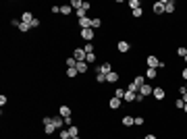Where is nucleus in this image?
I'll return each mask as SVG.
<instances>
[{
    "label": "nucleus",
    "instance_id": "f257e3e1",
    "mask_svg": "<svg viewBox=\"0 0 187 139\" xmlns=\"http://www.w3.org/2000/svg\"><path fill=\"white\" fill-rule=\"evenodd\" d=\"M145 63H148V69H164V63L160 60L158 56H148Z\"/></svg>",
    "mask_w": 187,
    "mask_h": 139
},
{
    "label": "nucleus",
    "instance_id": "f03ea898",
    "mask_svg": "<svg viewBox=\"0 0 187 139\" xmlns=\"http://www.w3.org/2000/svg\"><path fill=\"white\" fill-rule=\"evenodd\" d=\"M85 56H87V52L83 48H77L75 52H73V58H75L77 63H85Z\"/></svg>",
    "mask_w": 187,
    "mask_h": 139
},
{
    "label": "nucleus",
    "instance_id": "7ed1b4c3",
    "mask_svg": "<svg viewBox=\"0 0 187 139\" xmlns=\"http://www.w3.org/2000/svg\"><path fill=\"white\" fill-rule=\"evenodd\" d=\"M117 50H118V52H123V54H125V52H129V50H131V44L127 42V40H121V42L117 44Z\"/></svg>",
    "mask_w": 187,
    "mask_h": 139
},
{
    "label": "nucleus",
    "instance_id": "20e7f679",
    "mask_svg": "<svg viewBox=\"0 0 187 139\" xmlns=\"http://www.w3.org/2000/svg\"><path fill=\"white\" fill-rule=\"evenodd\" d=\"M152 11H154V15H162V13H164V0H158V2H154Z\"/></svg>",
    "mask_w": 187,
    "mask_h": 139
},
{
    "label": "nucleus",
    "instance_id": "39448f33",
    "mask_svg": "<svg viewBox=\"0 0 187 139\" xmlns=\"http://www.w3.org/2000/svg\"><path fill=\"white\" fill-rule=\"evenodd\" d=\"M81 40H85V42H90V40H94V29H81Z\"/></svg>",
    "mask_w": 187,
    "mask_h": 139
},
{
    "label": "nucleus",
    "instance_id": "423d86ee",
    "mask_svg": "<svg viewBox=\"0 0 187 139\" xmlns=\"http://www.w3.org/2000/svg\"><path fill=\"white\" fill-rule=\"evenodd\" d=\"M139 93H141L144 98H148V96H152V93H154V87H152V85H148V83H145L144 87L139 89Z\"/></svg>",
    "mask_w": 187,
    "mask_h": 139
},
{
    "label": "nucleus",
    "instance_id": "0eeeda50",
    "mask_svg": "<svg viewBox=\"0 0 187 139\" xmlns=\"http://www.w3.org/2000/svg\"><path fill=\"white\" fill-rule=\"evenodd\" d=\"M175 0H164V13H175Z\"/></svg>",
    "mask_w": 187,
    "mask_h": 139
},
{
    "label": "nucleus",
    "instance_id": "6e6552de",
    "mask_svg": "<svg viewBox=\"0 0 187 139\" xmlns=\"http://www.w3.org/2000/svg\"><path fill=\"white\" fill-rule=\"evenodd\" d=\"M112 71V67H110V63H102L100 67H98V73H104V75H108Z\"/></svg>",
    "mask_w": 187,
    "mask_h": 139
},
{
    "label": "nucleus",
    "instance_id": "1a4fd4ad",
    "mask_svg": "<svg viewBox=\"0 0 187 139\" xmlns=\"http://www.w3.org/2000/svg\"><path fill=\"white\" fill-rule=\"evenodd\" d=\"M79 27H81V29H90V27H91V19H90V17H83V19H79Z\"/></svg>",
    "mask_w": 187,
    "mask_h": 139
},
{
    "label": "nucleus",
    "instance_id": "9d476101",
    "mask_svg": "<svg viewBox=\"0 0 187 139\" xmlns=\"http://www.w3.org/2000/svg\"><path fill=\"white\" fill-rule=\"evenodd\" d=\"M164 89H162V87H154V98H156V100H160V102H162V100H164Z\"/></svg>",
    "mask_w": 187,
    "mask_h": 139
},
{
    "label": "nucleus",
    "instance_id": "9b49d317",
    "mask_svg": "<svg viewBox=\"0 0 187 139\" xmlns=\"http://www.w3.org/2000/svg\"><path fill=\"white\" fill-rule=\"evenodd\" d=\"M121 125H123V127H131V125H135V116H123Z\"/></svg>",
    "mask_w": 187,
    "mask_h": 139
},
{
    "label": "nucleus",
    "instance_id": "f8f14e48",
    "mask_svg": "<svg viewBox=\"0 0 187 139\" xmlns=\"http://www.w3.org/2000/svg\"><path fill=\"white\" fill-rule=\"evenodd\" d=\"M135 98H137V93H135V91H129V89H127V91H125V98H123V100H125V102H135Z\"/></svg>",
    "mask_w": 187,
    "mask_h": 139
},
{
    "label": "nucleus",
    "instance_id": "ddd939ff",
    "mask_svg": "<svg viewBox=\"0 0 187 139\" xmlns=\"http://www.w3.org/2000/svg\"><path fill=\"white\" fill-rule=\"evenodd\" d=\"M33 19H35V17L31 13H23V15H21V21L27 23V25H31V21H33Z\"/></svg>",
    "mask_w": 187,
    "mask_h": 139
},
{
    "label": "nucleus",
    "instance_id": "4468645a",
    "mask_svg": "<svg viewBox=\"0 0 187 139\" xmlns=\"http://www.w3.org/2000/svg\"><path fill=\"white\" fill-rule=\"evenodd\" d=\"M118 81V73H108V75H106V83H117Z\"/></svg>",
    "mask_w": 187,
    "mask_h": 139
},
{
    "label": "nucleus",
    "instance_id": "2eb2a0df",
    "mask_svg": "<svg viewBox=\"0 0 187 139\" xmlns=\"http://www.w3.org/2000/svg\"><path fill=\"white\" fill-rule=\"evenodd\" d=\"M133 83L137 85V89H141V87H144V85H145V77L137 75V77H135V79H133Z\"/></svg>",
    "mask_w": 187,
    "mask_h": 139
},
{
    "label": "nucleus",
    "instance_id": "dca6fc26",
    "mask_svg": "<svg viewBox=\"0 0 187 139\" xmlns=\"http://www.w3.org/2000/svg\"><path fill=\"white\" fill-rule=\"evenodd\" d=\"M108 106H110L112 110H117V108H121V100H118V98H110V102H108Z\"/></svg>",
    "mask_w": 187,
    "mask_h": 139
},
{
    "label": "nucleus",
    "instance_id": "f3484780",
    "mask_svg": "<svg viewBox=\"0 0 187 139\" xmlns=\"http://www.w3.org/2000/svg\"><path fill=\"white\" fill-rule=\"evenodd\" d=\"M58 112H60L62 118H69L71 116V108H69V106H60V110H58Z\"/></svg>",
    "mask_w": 187,
    "mask_h": 139
},
{
    "label": "nucleus",
    "instance_id": "a211bd4d",
    "mask_svg": "<svg viewBox=\"0 0 187 139\" xmlns=\"http://www.w3.org/2000/svg\"><path fill=\"white\" fill-rule=\"evenodd\" d=\"M52 125H54L56 129H62V125H65V118H62V116H54V120H52Z\"/></svg>",
    "mask_w": 187,
    "mask_h": 139
},
{
    "label": "nucleus",
    "instance_id": "6ab92c4d",
    "mask_svg": "<svg viewBox=\"0 0 187 139\" xmlns=\"http://www.w3.org/2000/svg\"><path fill=\"white\" fill-rule=\"evenodd\" d=\"M69 129V133H71V137H79V129H77L75 125H71V127H67Z\"/></svg>",
    "mask_w": 187,
    "mask_h": 139
},
{
    "label": "nucleus",
    "instance_id": "aec40b11",
    "mask_svg": "<svg viewBox=\"0 0 187 139\" xmlns=\"http://www.w3.org/2000/svg\"><path fill=\"white\" fill-rule=\"evenodd\" d=\"M58 137H60V139H71V133H69V129H60Z\"/></svg>",
    "mask_w": 187,
    "mask_h": 139
},
{
    "label": "nucleus",
    "instance_id": "412c9836",
    "mask_svg": "<svg viewBox=\"0 0 187 139\" xmlns=\"http://www.w3.org/2000/svg\"><path fill=\"white\" fill-rule=\"evenodd\" d=\"M98 27H102V19H91V29H98Z\"/></svg>",
    "mask_w": 187,
    "mask_h": 139
},
{
    "label": "nucleus",
    "instance_id": "4be33fe9",
    "mask_svg": "<svg viewBox=\"0 0 187 139\" xmlns=\"http://www.w3.org/2000/svg\"><path fill=\"white\" fill-rule=\"evenodd\" d=\"M156 75H158V73H156V69H148V71H145V79H154Z\"/></svg>",
    "mask_w": 187,
    "mask_h": 139
},
{
    "label": "nucleus",
    "instance_id": "5701e85b",
    "mask_svg": "<svg viewBox=\"0 0 187 139\" xmlns=\"http://www.w3.org/2000/svg\"><path fill=\"white\" fill-rule=\"evenodd\" d=\"M75 69L79 71V73H85V71H87V63H77Z\"/></svg>",
    "mask_w": 187,
    "mask_h": 139
},
{
    "label": "nucleus",
    "instance_id": "b1692460",
    "mask_svg": "<svg viewBox=\"0 0 187 139\" xmlns=\"http://www.w3.org/2000/svg\"><path fill=\"white\" fill-rule=\"evenodd\" d=\"M54 131H56V127H54V125H46V127H44V133H46V135H52Z\"/></svg>",
    "mask_w": 187,
    "mask_h": 139
},
{
    "label": "nucleus",
    "instance_id": "393cba45",
    "mask_svg": "<svg viewBox=\"0 0 187 139\" xmlns=\"http://www.w3.org/2000/svg\"><path fill=\"white\" fill-rule=\"evenodd\" d=\"M85 13H87V11H85V8H77V11H75L77 19H83V17H87V15H85Z\"/></svg>",
    "mask_w": 187,
    "mask_h": 139
},
{
    "label": "nucleus",
    "instance_id": "a878e982",
    "mask_svg": "<svg viewBox=\"0 0 187 139\" xmlns=\"http://www.w3.org/2000/svg\"><path fill=\"white\" fill-rule=\"evenodd\" d=\"M83 50H85L87 54H94V44H91V42H87L85 46H83Z\"/></svg>",
    "mask_w": 187,
    "mask_h": 139
},
{
    "label": "nucleus",
    "instance_id": "bb28decb",
    "mask_svg": "<svg viewBox=\"0 0 187 139\" xmlns=\"http://www.w3.org/2000/svg\"><path fill=\"white\" fill-rule=\"evenodd\" d=\"M81 7H83V0H73V2H71V8H75V11L81 8Z\"/></svg>",
    "mask_w": 187,
    "mask_h": 139
},
{
    "label": "nucleus",
    "instance_id": "cd10ccee",
    "mask_svg": "<svg viewBox=\"0 0 187 139\" xmlns=\"http://www.w3.org/2000/svg\"><path fill=\"white\" fill-rule=\"evenodd\" d=\"M129 7H131V11H135V8H141V2H139V0H131Z\"/></svg>",
    "mask_w": 187,
    "mask_h": 139
},
{
    "label": "nucleus",
    "instance_id": "c85d7f7f",
    "mask_svg": "<svg viewBox=\"0 0 187 139\" xmlns=\"http://www.w3.org/2000/svg\"><path fill=\"white\" fill-rule=\"evenodd\" d=\"M67 67H69V69H73V67H77V60H75V58H73V56H69V58H67Z\"/></svg>",
    "mask_w": 187,
    "mask_h": 139
},
{
    "label": "nucleus",
    "instance_id": "c756f323",
    "mask_svg": "<svg viewBox=\"0 0 187 139\" xmlns=\"http://www.w3.org/2000/svg\"><path fill=\"white\" fill-rule=\"evenodd\" d=\"M77 75H79V71H77L75 67H73V69H69V71H67V77H71V79H73V77H77Z\"/></svg>",
    "mask_w": 187,
    "mask_h": 139
},
{
    "label": "nucleus",
    "instance_id": "7c9ffc66",
    "mask_svg": "<svg viewBox=\"0 0 187 139\" xmlns=\"http://www.w3.org/2000/svg\"><path fill=\"white\" fill-rule=\"evenodd\" d=\"M125 91H127V89H114V98L123 100V98H125Z\"/></svg>",
    "mask_w": 187,
    "mask_h": 139
},
{
    "label": "nucleus",
    "instance_id": "2f4dec72",
    "mask_svg": "<svg viewBox=\"0 0 187 139\" xmlns=\"http://www.w3.org/2000/svg\"><path fill=\"white\" fill-rule=\"evenodd\" d=\"M19 29H21V33H27V31H29V29H31V27H29L27 23H23V21H21V25H19Z\"/></svg>",
    "mask_w": 187,
    "mask_h": 139
},
{
    "label": "nucleus",
    "instance_id": "473e14b6",
    "mask_svg": "<svg viewBox=\"0 0 187 139\" xmlns=\"http://www.w3.org/2000/svg\"><path fill=\"white\" fill-rule=\"evenodd\" d=\"M85 63L94 64V63H96V54H87V56H85Z\"/></svg>",
    "mask_w": 187,
    "mask_h": 139
},
{
    "label": "nucleus",
    "instance_id": "72a5a7b5",
    "mask_svg": "<svg viewBox=\"0 0 187 139\" xmlns=\"http://www.w3.org/2000/svg\"><path fill=\"white\" fill-rule=\"evenodd\" d=\"M179 93H181V100H183V102L187 104V89H185V87H181V89H179Z\"/></svg>",
    "mask_w": 187,
    "mask_h": 139
},
{
    "label": "nucleus",
    "instance_id": "f704fd0d",
    "mask_svg": "<svg viewBox=\"0 0 187 139\" xmlns=\"http://www.w3.org/2000/svg\"><path fill=\"white\" fill-rule=\"evenodd\" d=\"M96 81H98V83H104V81H106V75H104V73H98V75H96Z\"/></svg>",
    "mask_w": 187,
    "mask_h": 139
},
{
    "label": "nucleus",
    "instance_id": "c9c22d12",
    "mask_svg": "<svg viewBox=\"0 0 187 139\" xmlns=\"http://www.w3.org/2000/svg\"><path fill=\"white\" fill-rule=\"evenodd\" d=\"M71 11H73L71 7H60V15H71Z\"/></svg>",
    "mask_w": 187,
    "mask_h": 139
},
{
    "label": "nucleus",
    "instance_id": "e433bc0d",
    "mask_svg": "<svg viewBox=\"0 0 187 139\" xmlns=\"http://www.w3.org/2000/svg\"><path fill=\"white\" fill-rule=\"evenodd\" d=\"M131 13H133V17H135V19H139V17L144 15V11H141V8H135V11H131Z\"/></svg>",
    "mask_w": 187,
    "mask_h": 139
},
{
    "label": "nucleus",
    "instance_id": "4c0bfd02",
    "mask_svg": "<svg viewBox=\"0 0 187 139\" xmlns=\"http://www.w3.org/2000/svg\"><path fill=\"white\" fill-rule=\"evenodd\" d=\"M177 54H179L181 58H185V54H187V50L183 48V46H181V48H177Z\"/></svg>",
    "mask_w": 187,
    "mask_h": 139
},
{
    "label": "nucleus",
    "instance_id": "58836bf2",
    "mask_svg": "<svg viewBox=\"0 0 187 139\" xmlns=\"http://www.w3.org/2000/svg\"><path fill=\"white\" fill-rule=\"evenodd\" d=\"M52 120H54L52 116H44V120H42V123H44V127H46V125H52Z\"/></svg>",
    "mask_w": 187,
    "mask_h": 139
},
{
    "label": "nucleus",
    "instance_id": "ea45409f",
    "mask_svg": "<svg viewBox=\"0 0 187 139\" xmlns=\"http://www.w3.org/2000/svg\"><path fill=\"white\" fill-rule=\"evenodd\" d=\"M175 106H177V108H181V110H183V106H185V102H183V100H181V98H179V100H177V102H175Z\"/></svg>",
    "mask_w": 187,
    "mask_h": 139
},
{
    "label": "nucleus",
    "instance_id": "a19ab883",
    "mask_svg": "<svg viewBox=\"0 0 187 139\" xmlns=\"http://www.w3.org/2000/svg\"><path fill=\"white\" fill-rule=\"evenodd\" d=\"M135 125L141 127V125H144V118H141V116H135Z\"/></svg>",
    "mask_w": 187,
    "mask_h": 139
},
{
    "label": "nucleus",
    "instance_id": "79ce46f5",
    "mask_svg": "<svg viewBox=\"0 0 187 139\" xmlns=\"http://www.w3.org/2000/svg\"><path fill=\"white\" fill-rule=\"evenodd\" d=\"M7 102H8V100H7V96L2 93V96H0V106H4V104H7Z\"/></svg>",
    "mask_w": 187,
    "mask_h": 139
},
{
    "label": "nucleus",
    "instance_id": "37998d69",
    "mask_svg": "<svg viewBox=\"0 0 187 139\" xmlns=\"http://www.w3.org/2000/svg\"><path fill=\"white\" fill-rule=\"evenodd\" d=\"M38 25H40V19H38V17H35L33 21H31V25H29V27H38Z\"/></svg>",
    "mask_w": 187,
    "mask_h": 139
},
{
    "label": "nucleus",
    "instance_id": "c03bdc74",
    "mask_svg": "<svg viewBox=\"0 0 187 139\" xmlns=\"http://www.w3.org/2000/svg\"><path fill=\"white\" fill-rule=\"evenodd\" d=\"M181 77H183V79H185V81H187V67H185V69H183V73H181Z\"/></svg>",
    "mask_w": 187,
    "mask_h": 139
},
{
    "label": "nucleus",
    "instance_id": "a18cd8bd",
    "mask_svg": "<svg viewBox=\"0 0 187 139\" xmlns=\"http://www.w3.org/2000/svg\"><path fill=\"white\" fill-rule=\"evenodd\" d=\"M144 139H156V137H154V135H145Z\"/></svg>",
    "mask_w": 187,
    "mask_h": 139
},
{
    "label": "nucleus",
    "instance_id": "49530a36",
    "mask_svg": "<svg viewBox=\"0 0 187 139\" xmlns=\"http://www.w3.org/2000/svg\"><path fill=\"white\" fill-rule=\"evenodd\" d=\"M183 112H185V114H187V104H185V106H183Z\"/></svg>",
    "mask_w": 187,
    "mask_h": 139
},
{
    "label": "nucleus",
    "instance_id": "de8ad7c7",
    "mask_svg": "<svg viewBox=\"0 0 187 139\" xmlns=\"http://www.w3.org/2000/svg\"><path fill=\"white\" fill-rule=\"evenodd\" d=\"M183 60H185V63H187V54H185V58H183Z\"/></svg>",
    "mask_w": 187,
    "mask_h": 139
},
{
    "label": "nucleus",
    "instance_id": "09e8293b",
    "mask_svg": "<svg viewBox=\"0 0 187 139\" xmlns=\"http://www.w3.org/2000/svg\"><path fill=\"white\" fill-rule=\"evenodd\" d=\"M71 139H79V137H71Z\"/></svg>",
    "mask_w": 187,
    "mask_h": 139
},
{
    "label": "nucleus",
    "instance_id": "8fccbe9b",
    "mask_svg": "<svg viewBox=\"0 0 187 139\" xmlns=\"http://www.w3.org/2000/svg\"><path fill=\"white\" fill-rule=\"evenodd\" d=\"M185 89H187V85H185Z\"/></svg>",
    "mask_w": 187,
    "mask_h": 139
}]
</instances>
